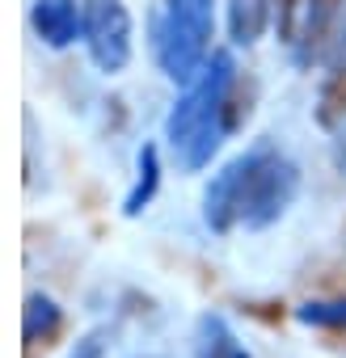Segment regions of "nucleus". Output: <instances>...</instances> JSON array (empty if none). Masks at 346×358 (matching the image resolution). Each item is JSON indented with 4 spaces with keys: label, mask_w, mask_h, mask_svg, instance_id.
<instances>
[]
</instances>
